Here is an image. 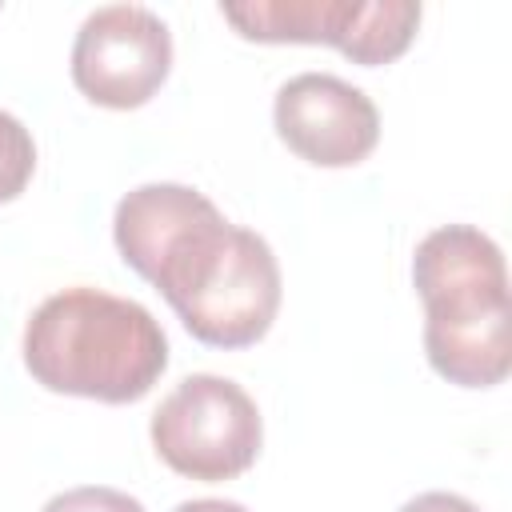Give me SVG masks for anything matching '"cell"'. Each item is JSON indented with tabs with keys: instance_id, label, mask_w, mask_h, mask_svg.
I'll return each mask as SVG.
<instances>
[{
	"instance_id": "9",
	"label": "cell",
	"mask_w": 512,
	"mask_h": 512,
	"mask_svg": "<svg viewBox=\"0 0 512 512\" xmlns=\"http://www.w3.org/2000/svg\"><path fill=\"white\" fill-rule=\"evenodd\" d=\"M40 512H144V504L120 488L84 484V488H68L60 496H52Z\"/></svg>"
},
{
	"instance_id": "1",
	"label": "cell",
	"mask_w": 512,
	"mask_h": 512,
	"mask_svg": "<svg viewBox=\"0 0 512 512\" xmlns=\"http://www.w3.org/2000/svg\"><path fill=\"white\" fill-rule=\"evenodd\" d=\"M124 264L156 284L180 324L208 348H248L280 312V264L264 236L228 224L188 184H140L112 216Z\"/></svg>"
},
{
	"instance_id": "3",
	"label": "cell",
	"mask_w": 512,
	"mask_h": 512,
	"mask_svg": "<svg viewBox=\"0 0 512 512\" xmlns=\"http://www.w3.org/2000/svg\"><path fill=\"white\" fill-rule=\"evenodd\" d=\"M412 284L424 300L428 364L460 388H492L512 368L508 268L492 236L444 224L416 244Z\"/></svg>"
},
{
	"instance_id": "8",
	"label": "cell",
	"mask_w": 512,
	"mask_h": 512,
	"mask_svg": "<svg viewBox=\"0 0 512 512\" xmlns=\"http://www.w3.org/2000/svg\"><path fill=\"white\" fill-rule=\"evenodd\" d=\"M36 172V144L32 132L12 116L0 112V204L16 200Z\"/></svg>"
},
{
	"instance_id": "4",
	"label": "cell",
	"mask_w": 512,
	"mask_h": 512,
	"mask_svg": "<svg viewBox=\"0 0 512 512\" xmlns=\"http://www.w3.org/2000/svg\"><path fill=\"white\" fill-rule=\"evenodd\" d=\"M260 440V408L228 376H184L152 412L156 456L188 480H236L256 464Z\"/></svg>"
},
{
	"instance_id": "7",
	"label": "cell",
	"mask_w": 512,
	"mask_h": 512,
	"mask_svg": "<svg viewBox=\"0 0 512 512\" xmlns=\"http://www.w3.org/2000/svg\"><path fill=\"white\" fill-rule=\"evenodd\" d=\"M272 120L276 136L316 168H352L380 140L376 104L332 72H300L280 84Z\"/></svg>"
},
{
	"instance_id": "5",
	"label": "cell",
	"mask_w": 512,
	"mask_h": 512,
	"mask_svg": "<svg viewBox=\"0 0 512 512\" xmlns=\"http://www.w3.org/2000/svg\"><path fill=\"white\" fill-rule=\"evenodd\" d=\"M220 16L256 44H332L364 68L392 64L420 28L412 0H248L220 4Z\"/></svg>"
},
{
	"instance_id": "6",
	"label": "cell",
	"mask_w": 512,
	"mask_h": 512,
	"mask_svg": "<svg viewBox=\"0 0 512 512\" xmlns=\"http://www.w3.org/2000/svg\"><path fill=\"white\" fill-rule=\"evenodd\" d=\"M172 68V32L144 4L96 8L72 44V84L100 108L148 104Z\"/></svg>"
},
{
	"instance_id": "11",
	"label": "cell",
	"mask_w": 512,
	"mask_h": 512,
	"mask_svg": "<svg viewBox=\"0 0 512 512\" xmlns=\"http://www.w3.org/2000/svg\"><path fill=\"white\" fill-rule=\"evenodd\" d=\"M176 512H248L236 500H184Z\"/></svg>"
},
{
	"instance_id": "2",
	"label": "cell",
	"mask_w": 512,
	"mask_h": 512,
	"mask_svg": "<svg viewBox=\"0 0 512 512\" xmlns=\"http://www.w3.org/2000/svg\"><path fill=\"white\" fill-rule=\"evenodd\" d=\"M24 368L60 396L132 404L168 368V336L156 316L100 288H64L24 324Z\"/></svg>"
},
{
	"instance_id": "10",
	"label": "cell",
	"mask_w": 512,
	"mask_h": 512,
	"mask_svg": "<svg viewBox=\"0 0 512 512\" xmlns=\"http://www.w3.org/2000/svg\"><path fill=\"white\" fill-rule=\"evenodd\" d=\"M400 512H480V508L472 500L456 496V492H420Z\"/></svg>"
}]
</instances>
